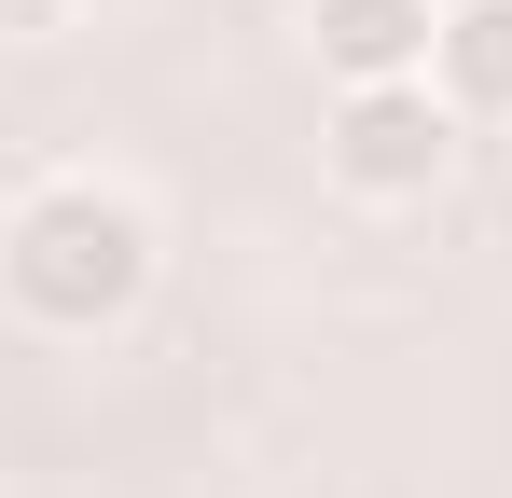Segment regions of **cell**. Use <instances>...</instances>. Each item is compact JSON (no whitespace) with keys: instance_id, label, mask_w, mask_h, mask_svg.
<instances>
[{"instance_id":"obj_3","label":"cell","mask_w":512,"mask_h":498,"mask_svg":"<svg viewBox=\"0 0 512 498\" xmlns=\"http://www.w3.org/2000/svg\"><path fill=\"white\" fill-rule=\"evenodd\" d=\"M443 42V0H305V56L333 83H416Z\"/></svg>"},{"instance_id":"obj_2","label":"cell","mask_w":512,"mask_h":498,"mask_svg":"<svg viewBox=\"0 0 512 498\" xmlns=\"http://www.w3.org/2000/svg\"><path fill=\"white\" fill-rule=\"evenodd\" d=\"M457 97L443 83H333V111H319V180H333L346 208H429L443 180H457Z\"/></svg>"},{"instance_id":"obj_4","label":"cell","mask_w":512,"mask_h":498,"mask_svg":"<svg viewBox=\"0 0 512 498\" xmlns=\"http://www.w3.org/2000/svg\"><path fill=\"white\" fill-rule=\"evenodd\" d=\"M429 83L457 97V125H512V0H443Z\"/></svg>"},{"instance_id":"obj_1","label":"cell","mask_w":512,"mask_h":498,"mask_svg":"<svg viewBox=\"0 0 512 498\" xmlns=\"http://www.w3.org/2000/svg\"><path fill=\"white\" fill-rule=\"evenodd\" d=\"M167 277V222L111 180V166H42L14 208H0V319L56 332V346H97L153 305Z\"/></svg>"},{"instance_id":"obj_5","label":"cell","mask_w":512,"mask_h":498,"mask_svg":"<svg viewBox=\"0 0 512 498\" xmlns=\"http://www.w3.org/2000/svg\"><path fill=\"white\" fill-rule=\"evenodd\" d=\"M97 0H0V42H70Z\"/></svg>"}]
</instances>
